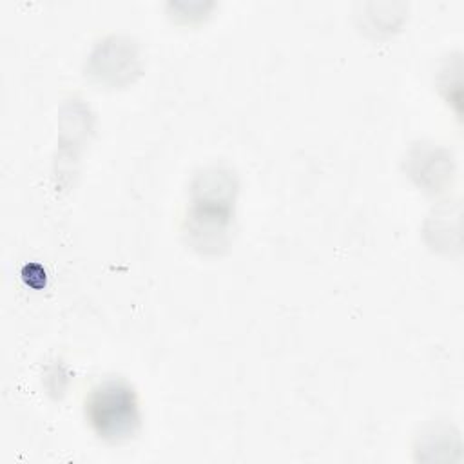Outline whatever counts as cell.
I'll return each instance as SVG.
<instances>
[{"instance_id":"cell-1","label":"cell","mask_w":464,"mask_h":464,"mask_svg":"<svg viewBox=\"0 0 464 464\" xmlns=\"http://www.w3.org/2000/svg\"><path fill=\"white\" fill-rule=\"evenodd\" d=\"M85 413L92 430L111 442L132 437L140 422L134 392L121 381L96 386L87 399Z\"/></svg>"}]
</instances>
